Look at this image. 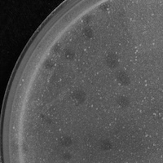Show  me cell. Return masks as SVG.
Returning a JSON list of instances; mask_svg holds the SVG:
<instances>
[{"label": "cell", "mask_w": 163, "mask_h": 163, "mask_svg": "<svg viewBox=\"0 0 163 163\" xmlns=\"http://www.w3.org/2000/svg\"><path fill=\"white\" fill-rule=\"evenodd\" d=\"M60 143L62 146L65 147H70L72 144V139L69 137V136H64L60 140Z\"/></svg>", "instance_id": "obj_7"}, {"label": "cell", "mask_w": 163, "mask_h": 163, "mask_svg": "<svg viewBox=\"0 0 163 163\" xmlns=\"http://www.w3.org/2000/svg\"><path fill=\"white\" fill-rule=\"evenodd\" d=\"M83 34H84V36H85L86 39H91V38H93L94 35L93 30L89 26L85 27L84 30H83Z\"/></svg>", "instance_id": "obj_8"}, {"label": "cell", "mask_w": 163, "mask_h": 163, "mask_svg": "<svg viewBox=\"0 0 163 163\" xmlns=\"http://www.w3.org/2000/svg\"><path fill=\"white\" fill-rule=\"evenodd\" d=\"M106 64L110 69L116 68L119 64V60H118L117 56L114 53H110L106 57Z\"/></svg>", "instance_id": "obj_2"}, {"label": "cell", "mask_w": 163, "mask_h": 163, "mask_svg": "<svg viewBox=\"0 0 163 163\" xmlns=\"http://www.w3.org/2000/svg\"><path fill=\"white\" fill-rule=\"evenodd\" d=\"M117 79L120 84L123 86H128L131 83V79L124 71H121L117 74Z\"/></svg>", "instance_id": "obj_3"}, {"label": "cell", "mask_w": 163, "mask_h": 163, "mask_svg": "<svg viewBox=\"0 0 163 163\" xmlns=\"http://www.w3.org/2000/svg\"><path fill=\"white\" fill-rule=\"evenodd\" d=\"M75 53L72 49H66L64 51V57L67 60H72L74 58Z\"/></svg>", "instance_id": "obj_6"}, {"label": "cell", "mask_w": 163, "mask_h": 163, "mask_svg": "<svg viewBox=\"0 0 163 163\" xmlns=\"http://www.w3.org/2000/svg\"><path fill=\"white\" fill-rule=\"evenodd\" d=\"M72 98H73V100L77 104L82 105L86 100V93L82 90H77V91H75L73 92V94H72Z\"/></svg>", "instance_id": "obj_1"}, {"label": "cell", "mask_w": 163, "mask_h": 163, "mask_svg": "<svg viewBox=\"0 0 163 163\" xmlns=\"http://www.w3.org/2000/svg\"><path fill=\"white\" fill-rule=\"evenodd\" d=\"M44 66H45V68L47 69V70H51V69L53 68V66H54V63H53V61L48 60H47V61L45 62Z\"/></svg>", "instance_id": "obj_9"}, {"label": "cell", "mask_w": 163, "mask_h": 163, "mask_svg": "<svg viewBox=\"0 0 163 163\" xmlns=\"http://www.w3.org/2000/svg\"><path fill=\"white\" fill-rule=\"evenodd\" d=\"M100 146L101 149H103V150H109V149L112 148L113 145H112V143L109 140H104L100 142Z\"/></svg>", "instance_id": "obj_5"}, {"label": "cell", "mask_w": 163, "mask_h": 163, "mask_svg": "<svg viewBox=\"0 0 163 163\" xmlns=\"http://www.w3.org/2000/svg\"><path fill=\"white\" fill-rule=\"evenodd\" d=\"M118 105L122 109L128 108L130 105V100L126 96H119L117 100Z\"/></svg>", "instance_id": "obj_4"}, {"label": "cell", "mask_w": 163, "mask_h": 163, "mask_svg": "<svg viewBox=\"0 0 163 163\" xmlns=\"http://www.w3.org/2000/svg\"><path fill=\"white\" fill-rule=\"evenodd\" d=\"M90 20H91V17H90V16H86L85 18L83 19V20H84L85 23H89Z\"/></svg>", "instance_id": "obj_10"}]
</instances>
